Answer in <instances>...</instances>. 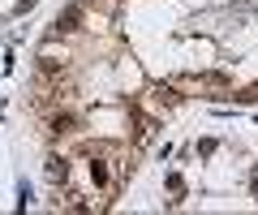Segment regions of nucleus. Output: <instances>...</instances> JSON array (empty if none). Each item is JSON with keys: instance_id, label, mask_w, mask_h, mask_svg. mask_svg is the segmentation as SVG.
<instances>
[{"instance_id": "1", "label": "nucleus", "mask_w": 258, "mask_h": 215, "mask_svg": "<svg viewBox=\"0 0 258 215\" xmlns=\"http://www.w3.org/2000/svg\"><path fill=\"white\" fill-rule=\"evenodd\" d=\"M258 206V164L237 147V142L207 133L189 138L168 164L164 177V206L189 211V206Z\"/></svg>"}]
</instances>
